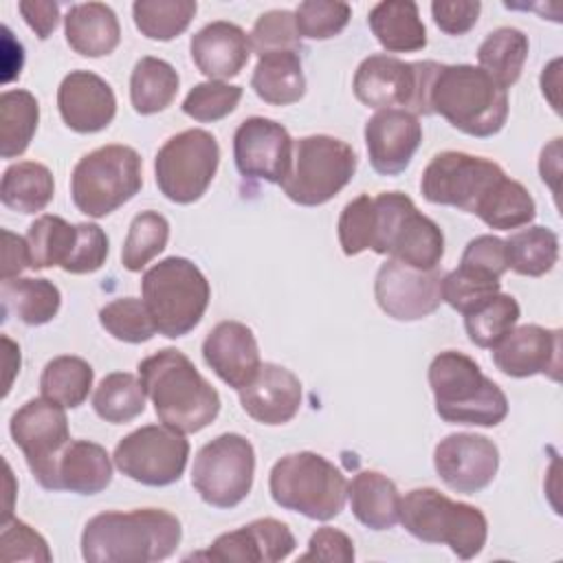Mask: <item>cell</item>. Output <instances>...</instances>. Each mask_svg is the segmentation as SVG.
<instances>
[{"mask_svg": "<svg viewBox=\"0 0 563 563\" xmlns=\"http://www.w3.org/2000/svg\"><path fill=\"white\" fill-rule=\"evenodd\" d=\"M180 537L178 517L163 508L106 510L84 526L81 556L88 563H152L172 556Z\"/></svg>", "mask_w": 563, "mask_h": 563, "instance_id": "1", "label": "cell"}, {"mask_svg": "<svg viewBox=\"0 0 563 563\" xmlns=\"http://www.w3.org/2000/svg\"><path fill=\"white\" fill-rule=\"evenodd\" d=\"M139 378L158 420L180 433H198L220 413V394L176 347L143 358Z\"/></svg>", "mask_w": 563, "mask_h": 563, "instance_id": "2", "label": "cell"}, {"mask_svg": "<svg viewBox=\"0 0 563 563\" xmlns=\"http://www.w3.org/2000/svg\"><path fill=\"white\" fill-rule=\"evenodd\" d=\"M429 106L455 130L477 139L497 134L508 119L506 90L471 64H440L429 86Z\"/></svg>", "mask_w": 563, "mask_h": 563, "instance_id": "3", "label": "cell"}, {"mask_svg": "<svg viewBox=\"0 0 563 563\" xmlns=\"http://www.w3.org/2000/svg\"><path fill=\"white\" fill-rule=\"evenodd\" d=\"M435 413L451 424L497 427L508 416V398L482 367L457 350L440 352L429 365Z\"/></svg>", "mask_w": 563, "mask_h": 563, "instance_id": "4", "label": "cell"}, {"mask_svg": "<svg viewBox=\"0 0 563 563\" xmlns=\"http://www.w3.org/2000/svg\"><path fill=\"white\" fill-rule=\"evenodd\" d=\"M277 506L314 521L334 519L347 501V479L330 460L312 451L279 457L268 475Z\"/></svg>", "mask_w": 563, "mask_h": 563, "instance_id": "5", "label": "cell"}, {"mask_svg": "<svg viewBox=\"0 0 563 563\" xmlns=\"http://www.w3.org/2000/svg\"><path fill=\"white\" fill-rule=\"evenodd\" d=\"M143 301L158 334L178 339L189 334L211 299V288L202 271L187 257H165L145 271L141 279Z\"/></svg>", "mask_w": 563, "mask_h": 563, "instance_id": "6", "label": "cell"}, {"mask_svg": "<svg viewBox=\"0 0 563 563\" xmlns=\"http://www.w3.org/2000/svg\"><path fill=\"white\" fill-rule=\"evenodd\" d=\"M405 530L424 543H444L460 559L482 552L488 537L484 512L471 504L453 501L435 488H413L400 499Z\"/></svg>", "mask_w": 563, "mask_h": 563, "instance_id": "7", "label": "cell"}, {"mask_svg": "<svg viewBox=\"0 0 563 563\" xmlns=\"http://www.w3.org/2000/svg\"><path fill=\"white\" fill-rule=\"evenodd\" d=\"M372 251L420 271H433L444 255V235L409 196L380 191L374 196Z\"/></svg>", "mask_w": 563, "mask_h": 563, "instance_id": "8", "label": "cell"}, {"mask_svg": "<svg viewBox=\"0 0 563 563\" xmlns=\"http://www.w3.org/2000/svg\"><path fill=\"white\" fill-rule=\"evenodd\" d=\"M143 187L141 156L130 145H103L73 169L70 196L75 207L90 218H106L132 200Z\"/></svg>", "mask_w": 563, "mask_h": 563, "instance_id": "9", "label": "cell"}, {"mask_svg": "<svg viewBox=\"0 0 563 563\" xmlns=\"http://www.w3.org/2000/svg\"><path fill=\"white\" fill-rule=\"evenodd\" d=\"M356 152L350 143L312 134L295 141L292 165L279 183L284 194L301 207H319L332 200L356 172Z\"/></svg>", "mask_w": 563, "mask_h": 563, "instance_id": "10", "label": "cell"}, {"mask_svg": "<svg viewBox=\"0 0 563 563\" xmlns=\"http://www.w3.org/2000/svg\"><path fill=\"white\" fill-rule=\"evenodd\" d=\"M438 62H405L394 55H369L354 73V95L361 103L376 110H407L411 114H433L429 86Z\"/></svg>", "mask_w": 563, "mask_h": 563, "instance_id": "11", "label": "cell"}, {"mask_svg": "<svg viewBox=\"0 0 563 563\" xmlns=\"http://www.w3.org/2000/svg\"><path fill=\"white\" fill-rule=\"evenodd\" d=\"M220 163V145L207 130L191 128L169 136L154 158V174L161 194L189 205L209 189Z\"/></svg>", "mask_w": 563, "mask_h": 563, "instance_id": "12", "label": "cell"}, {"mask_svg": "<svg viewBox=\"0 0 563 563\" xmlns=\"http://www.w3.org/2000/svg\"><path fill=\"white\" fill-rule=\"evenodd\" d=\"M253 475V444L240 433H222L196 453L191 486L205 504L213 508H233L251 493Z\"/></svg>", "mask_w": 563, "mask_h": 563, "instance_id": "13", "label": "cell"}, {"mask_svg": "<svg viewBox=\"0 0 563 563\" xmlns=\"http://www.w3.org/2000/svg\"><path fill=\"white\" fill-rule=\"evenodd\" d=\"M506 172L484 156L446 150L435 154L422 172L420 191L433 205L475 213Z\"/></svg>", "mask_w": 563, "mask_h": 563, "instance_id": "14", "label": "cell"}, {"mask_svg": "<svg viewBox=\"0 0 563 563\" xmlns=\"http://www.w3.org/2000/svg\"><path fill=\"white\" fill-rule=\"evenodd\" d=\"M66 407L48 398H31L9 422L13 442L26 457L33 477L46 490L57 488V464L70 442Z\"/></svg>", "mask_w": 563, "mask_h": 563, "instance_id": "15", "label": "cell"}, {"mask_svg": "<svg viewBox=\"0 0 563 563\" xmlns=\"http://www.w3.org/2000/svg\"><path fill=\"white\" fill-rule=\"evenodd\" d=\"M189 442L167 424H145L114 446V466L145 486H169L185 473Z\"/></svg>", "mask_w": 563, "mask_h": 563, "instance_id": "16", "label": "cell"}, {"mask_svg": "<svg viewBox=\"0 0 563 563\" xmlns=\"http://www.w3.org/2000/svg\"><path fill=\"white\" fill-rule=\"evenodd\" d=\"M442 279L444 275L438 268L420 271L389 257L376 273L374 297L387 317L418 321L440 308Z\"/></svg>", "mask_w": 563, "mask_h": 563, "instance_id": "17", "label": "cell"}, {"mask_svg": "<svg viewBox=\"0 0 563 563\" xmlns=\"http://www.w3.org/2000/svg\"><path fill=\"white\" fill-rule=\"evenodd\" d=\"M295 141L288 130L266 117L244 119L233 134L235 167L246 178L282 183L292 165Z\"/></svg>", "mask_w": 563, "mask_h": 563, "instance_id": "18", "label": "cell"}, {"mask_svg": "<svg viewBox=\"0 0 563 563\" xmlns=\"http://www.w3.org/2000/svg\"><path fill=\"white\" fill-rule=\"evenodd\" d=\"M433 466L440 479L455 493L475 495L497 475L499 449L477 433H451L438 442Z\"/></svg>", "mask_w": 563, "mask_h": 563, "instance_id": "19", "label": "cell"}, {"mask_svg": "<svg viewBox=\"0 0 563 563\" xmlns=\"http://www.w3.org/2000/svg\"><path fill=\"white\" fill-rule=\"evenodd\" d=\"M493 350V363L512 378L545 374L561 380V330L526 323L512 328Z\"/></svg>", "mask_w": 563, "mask_h": 563, "instance_id": "20", "label": "cell"}, {"mask_svg": "<svg viewBox=\"0 0 563 563\" xmlns=\"http://www.w3.org/2000/svg\"><path fill=\"white\" fill-rule=\"evenodd\" d=\"M297 541L290 528L273 517L255 519L233 532L220 534L205 552L191 559L238 561V563H275L295 550Z\"/></svg>", "mask_w": 563, "mask_h": 563, "instance_id": "21", "label": "cell"}, {"mask_svg": "<svg viewBox=\"0 0 563 563\" xmlns=\"http://www.w3.org/2000/svg\"><path fill=\"white\" fill-rule=\"evenodd\" d=\"M422 125L416 114L398 108L378 110L365 123V145L372 167L383 176L405 172L420 147Z\"/></svg>", "mask_w": 563, "mask_h": 563, "instance_id": "22", "label": "cell"}, {"mask_svg": "<svg viewBox=\"0 0 563 563\" xmlns=\"http://www.w3.org/2000/svg\"><path fill=\"white\" fill-rule=\"evenodd\" d=\"M57 108L62 121L79 132L92 134L106 130L117 114V97L106 79L90 70L68 73L57 88Z\"/></svg>", "mask_w": 563, "mask_h": 563, "instance_id": "23", "label": "cell"}, {"mask_svg": "<svg viewBox=\"0 0 563 563\" xmlns=\"http://www.w3.org/2000/svg\"><path fill=\"white\" fill-rule=\"evenodd\" d=\"M202 358L216 376L233 389L253 380L262 361L255 334L240 321H220L202 343Z\"/></svg>", "mask_w": 563, "mask_h": 563, "instance_id": "24", "label": "cell"}, {"mask_svg": "<svg viewBox=\"0 0 563 563\" xmlns=\"http://www.w3.org/2000/svg\"><path fill=\"white\" fill-rule=\"evenodd\" d=\"M240 405L262 424H286L301 407V383L284 365L262 363L253 380L240 389Z\"/></svg>", "mask_w": 563, "mask_h": 563, "instance_id": "25", "label": "cell"}, {"mask_svg": "<svg viewBox=\"0 0 563 563\" xmlns=\"http://www.w3.org/2000/svg\"><path fill=\"white\" fill-rule=\"evenodd\" d=\"M191 59L209 81L240 75L251 55L249 35L233 22L216 20L202 26L189 42Z\"/></svg>", "mask_w": 563, "mask_h": 563, "instance_id": "26", "label": "cell"}, {"mask_svg": "<svg viewBox=\"0 0 563 563\" xmlns=\"http://www.w3.org/2000/svg\"><path fill=\"white\" fill-rule=\"evenodd\" d=\"M68 46L84 57L110 55L121 42L117 13L103 2L73 4L64 18Z\"/></svg>", "mask_w": 563, "mask_h": 563, "instance_id": "27", "label": "cell"}, {"mask_svg": "<svg viewBox=\"0 0 563 563\" xmlns=\"http://www.w3.org/2000/svg\"><path fill=\"white\" fill-rule=\"evenodd\" d=\"M112 482L108 451L90 440H70L57 464V488L79 495H97Z\"/></svg>", "mask_w": 563, "mask_h": 563, "instance_id": "28", "label": "cell"}, {"mask_svg": "<svg viewBox=\"0 0 563 563\" xmlns=\"http://www.w3.org/2000/svg\"><path fill=\"white\" fill-rule=\"evenodd\" d=\"M367 24L387 53H416L427 46V29L418 4L411 0H385L372 7Z\"/></svg>", "mask_w": 563, "mask_h": 563, "instance_id": "29", "label": "cell"}, {"mask_svg": "<svg viewBox=\"0 0 563 563\" xmlns=\"http://www.w3.org/2000/svg\"><path fill=\"white\" fill-rule=\"evenodd\" d=\"M354 517L369 530H389L400 519V495L396 484L378 471H361L347 484Z\"/></svg>", "mask_w": 563, "mask_h": 563, "instance_id": "30", "label": "cell"}, {"mask_svg": "<svg viewBox=\"0 0 563 563\" xmlns=\"http://www.w3.org/2000/svg\"><path fill=\"white\" fill-rule=\"evenodd\" d=\"M251 88L255 95L271 106H290L306 95V77L299 53L275 51L257 59Z\"/></svg>", "mask_w": 563, "mask_h": 563, "instance_id": "31", "label": "cell"}, {"mask_svg": "<svg viewBox=\"0 0 563 563\" xmlns=\"http://www.w3.org/2000/svg\"><path fill=\"white\" fill-rule=\"evenodd\" d=\"M2 314H15L26 325H44L59 312V288L44 277H11L0 286Z\"/></svg>", "mask_w": 563, "mask_h": 563, "instance_id": "32", "label": "cell"}, {"mask_svg": "<svg viewBox=\"0 0 563 563\" xmlns=\"http://www.w3.org/2000/svg\"><path fill=\"white\" fill-rule=\"evenodd\" d=\"M528 35L515 26H499L477 48L479 68L504 90L517 84L528 59Z\"/></svg>", "mask_w": 563, "mask_h": 563, "instance_id": "33", "label": "cell"}, {"mask_svg": "<svg viewBox=\"0 0 563 563\" xmlns=\"http://www.w3.org/2000/svg\"><path fill=\"white\" fill-rule=\"evenodd\" d=\"M55 191L53 174L46 165L35 161H20L4 169L0 185V200L18 213L42 211Z\"/></svg>", "mask_w": 563, "mask_h": 563, "instance_id": "34", "label": "cell"}, {"mask_svg": "<svg viewBox=\"0 0 563 563\" xmlns=\"http://www.w3.org/2000/svg\"><path fill=\"white\" fill-rule=\"evenodd\" d=\"M180 77L176 68L158 57L145 55L130 75V101L139 114H156L172 106Z\"/></svg>", "mask_w": 563, "mask_h": 563, "instance_id": "35", "label": "cell"}, {"mask_svg": "<svg viewBox=\"0 0 563 563\" xmlns=\"http://www.w3.org/2000/svg\"><path fill=\"white\" fill-rule=\"evenodd\" d=\"M40 103L29 90H4L0 97V154L22 156L37 130Z\"/></svg>", "mask_w": 563, "mask_h": 563, "instance_id": "36", "label": "cell"}, {"mask_svg": "<svg viewBox=\"0 0 563 563\" xmlns=\"http://www.w3.org/2000/svg\"><path fill=\"white\" fill-rule=\"evenodd\" d=\"M95 369L79 356H55L48 361L40 376V391L44 398L59 402L66 409L79 407L92 387Z\"/></svg>", "mask_w": 563, "mask_h": 563, "instance_id": "37", "label": "cell"}, {"mask_svg": "<svg viewBox=\"0 0 563 563\" xmlns=\"http://www.w3.org/2000/svg\"><path fill=\"white\" fill-rule=\"evenodd\" d=\"M145 389L130 372H112L101 378L92 394L95 413L110 424H125L145 411Z\"/></svg>", "mask_w": 563, "mask_h": 563, "instance_id": "38", "label": "cell"}, {"mask_svg": "<svg viewBox=\"0 0 563 563\" xmlns=\"http://www.w3.org/2000/svg\"><path fill=\"white\" fill-rule=\"evenodd\" d=\"M506 242L508 268L517 275L541 277L559 260V235L548 227H528L512 233Z\"/></svg>", "mask_w": 563, "mask_h": 563, "instance_id": "39", "label": "cell"}, {"mask_svg": "<svg viewBox=\"0 0 563 563\" xmlns=\"http://www.w3.org/2000/svg\"><path fill=\"white\" fill-rule=\"evenodd\" d=\"M475 216L490 229L510 231L532 222L537 216V205L519 180L504 176L479 205Z\"/></svg>", "mask_w": 563, "mask_h": 563, "instance_id": "40", "label": "cell"}, {"mask_svg": "<svg viewBox=\"0 0 563 563\" xmlns=\"http://www.w3.org/2000/svg\"><path fill=\"white\" fill-rule=\"evenodd\" d=\"M31 268L64 266L77 244V224H68L59 216H40L26 233Z\"/></svg>", "mask_w": 563, "mask_h": 563, "instance_id": "41", "label": "cell"}, {"mask_svg": "<svg viewBox=\"0 0 563 563\" xmlns=\"http://www.w3.org/2000/svg\"><path fill=\"white\" fill-rule=\"evenodd\" d=\"M196 9L198 4L194 0H136L132 15L145 37L169 42L189 26Z\"/></svg>", "mask_w": 563, "mask_h": 563, "instance_id": "42", "label": "cell"}, {"mask_svg": "<svg viewBox=\"0 0 563 563\" xmlns=\"http://www.w3.org/2000/svg\"><path fill=\"white\" fill-rule=\"evenodd\" d=\"M519 303L512 295L497 292L475 310L464 314V328L477 347H495L519 321Z\"/></svg>", "mask_w": 563, "mask_h": 563, "instance_id": "43", "label": "cell"}, {"mask_svg": "<svg viewBox=\"0 0 563 563\" xmlns=\"http://www.w3.org/2000/svg\"><path fill=\"white\" fill-rule=\"evenodd\" d=\"M169 240V222L158 211H141L130 222L123 249H121V262L128 271L139 273L145 268L165 246Z\"/></svg>", "mask_w": 563, "mask_h": 563, "instance_id": "44", "label": "cell"}, {"mask_svg": "<svg viewBox=\"0 0 563 563\" xmlns=\"http://www.w3.org/2000/svg\"><path fill=\"white\" fill-rule=\"evenodd\" d=\"M101 328L123 343H145L158 330L143 299L119 297L99 310Z\"/></svg>", "mask_w": 563, "mask_h": 563, "instance_id": "45", "label": "cell"}, {"mask_svg": "<svg viewBox=\"0 0 563 563\" xmlns=\"http://www.w3.org/2000/svg\"><path fill=\"white\" fill-rule=\"evenodd\" d=\"M499 290L501 282L497 277L466 264H460L442 279V301H446L453 310L462 314L475 310Z\"/></svg>", "mask_w": 563, "mask_h": 563, "instance_id": "46", "label": "cell"}, {"mask_svg": "<svg viewBox=\"0 0 563 563\" xmlns=\"http://www.w3.org/2000/svg\"><path fill=\"white\" fill-rule=\"evenodd\" d=\"M352 9L339 0H306L295 11V26L299 37L330 40L339 35L350 22Z\"/></svg>", "mask_w": 563, "mask_h": 563, "instance_id": "47", "label": "cell"}, {"mask_svg": "<svg viewBox=\"0 0 563 563\" xmlns=\"http://www.w3.org/2000/svg\"><path fill=\"white\" fill-rule=\"evenodd\" d=\"M240 99H242L240 86H231L224 81H202L187 92L180 108L187 117L202 123H211L231 114L238 108Z\"/></svg>", "mask_w": 563, "mask_h": 563, "instance_id": "48", "label": "cell"}, {"mask_svg": "<svg viewBox=\"0 0 563 563\" xmlns=\"http://www.w3.org/2000/svg\"><path fill=\"white\" fill-rule=\"evenodd\" d=\"M251 48L262 57L275 51H295L301 48V37L295 26V13L286 9H273L257 18L251 31Z\"/></svg>", "mask_w": 563, "mask_h": 563, "instance_id": "49", "label": "cell"}, {"mask_svg": "<svg viewBox=\"0 0 563 563\" xmlns=\"http://www.w3.org/2000/svg\"><path fill=\"white\" fill-rule=\"evenodd\" d=\"M339 244L345 255H358L372 249L374 235V198L369 194H361L350 200L339 216Z\"/></svg>", "mask_w": 563, "mask_h": 563, "instance_id": "50", "label": "cell"}, {"mask_svg": "<svg viewBox=\"0 0 563 563\" xmlns=\"http://www.w3.org/2000/svg\"><path fill=\"white\" fill-rule=\"evenodd\" d=\"M0 559L2 561H51L48 543L29 523L15 519L2 526L0 532Z\"/></svg>", "mask_w": 563, "mask_h": 563, "instance_id": "51", "label": "cell"}, {"mask_svg": "<svg viewBox=\"0 0 563 563\" xmlns=\"http://www.w3.org/2000/svg\"><path fill=\"white\" fill-rule=\"evenodd\" d=\"M108 244H110L108 235L99 224H92V222L77 224V244L73 249V255L62 268L73 275H86V273L99 271L106 264V257L110 251Z\"/></svg>", "mask_w": 563, "mask_h": 563, "instance_id": "52", "label": "cell"}, {"mask_svg": "<svg viewBox=\"0 0 563 563\" xmlns=\"http://www.w3.org/2000/svg\"><path fill=\"white\" fill-rule=\"evenodd\" d=\"M460 264L473 266L501 279V275L508 271L506 242L497 235H477L466 244Z\"/></svg>", "mask_w": 563, "mask_h": 563, "instance_id": "53", "label": "cell"}, {"mask_svg": "<svg viewBox=\"0 0 563 563\" xmlns=\"http://www.w3.org/2000/svg\"><path fill=\"white\" fill-rule=\"evenodd\" d=\"M299 561L350 563V561H354V543L343 530L323 526L317 532H312V537L308 541V552L301 554Z\"/></svg>", "mask_w": 563, "mask_h": 563, "instance_id": "54", "label": "cell"}, {"mask_svg": "<svg viewBox=\"0 0 563 563\" xmlns=\"http://www.w3.org/2000/svg\"><path fill=\"white\" fill-rule=\"evenodd\" d=\"M479 0H435L431 2V15L440 31L449 35L468 33L479 18Z\"/></svg>", "mask_w": 563, "mask_h": 563, "instance_id": "55", "label": "cell"}, {"mask_svg": "<svg viewBox=\"0 0 563 563\" xmlns=\"http://www.w3.org/2000/svg\"><path fill=\"white\" fill-rule=\"evenodd\" d=\"M18 9L40 40H46L59 22V4L53 0H22Z\"/></svg>", "mask_w": 563, "mask_h": 563, "instance_id": "56", "label": "cell"}, {"mask_svg": "<svg viewBox=\"0 0 563 563\" xmlns=\"http://www.w3.org/2000/svg\"><path fill=\"white\" fill-rule=\"evenodd\" d=\"M4 238V264H2V279L18 277L26 266L31 268V255L26 238H20L11 231H2Z\"/></svg>", "mask_w": 563, "mask_h": 563, "instance_id": "57", "label": "cell"}]
</instances>
